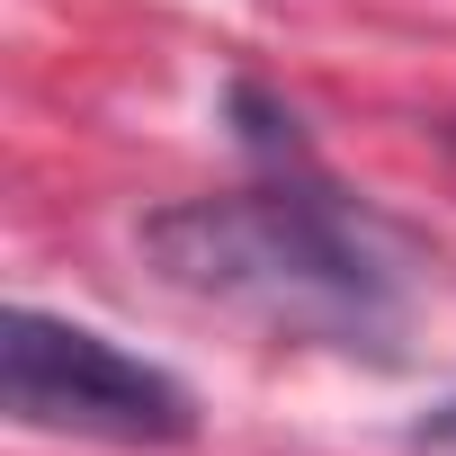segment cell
<instances>
[{"label":"cell","instance_id":"obj_1","mask_svg":"<svg viewBox=\"0 0 456 456\" xmlns=\"http://www.w3.org/2000/svg\"><path fill=\"white\" fill-rule=\"evenodd\" d=\"M143 260L161 287L260 322L278 340H322V349H394L403 331V251L394 233L340 197L305 152H278L260 188L224 197H179L143 224Z\"/></svg>","mask_w":456,"mask_h":456},{"label":"cell","instance_id":"obj_2","mask_svg":"<svg viewBox=\"0 0 456 456\" xmlns=\"http://www.w3.org/2000/svg\"><path fill=\"white\" fill-rule=\"evenodd\" d=\"M0 403H10L19 429H45V438H99V447L197 438V403L179 376L37 305H10V322H0Z\"/></svg>","mask_w":456,"mask_h":456},{"label":"cell","instance_id":"obj_3","mask_svg":"<svg viewBox=\"0 0 456 456\" xmlns=\"http://www.w3.org/2000/svg\"><path fill=\"white\" fill-rule=\"evenodd\" d=\"M403 456H456V403H438L429 420H411V438H403Z\"/></svg>","mask_w":456,"mask_h":456},{"label":"cell","instance_id":"obj_4","mask_svg":"<svg viewBox=\"0 0 456 456\" xmlns=\"http://www.w3.org/2000/svg\"><path fill=\"white\" fill-rule=\"evenodd\" d=\"M447 152H456V126H447Z\"/></svg>","mask_w":456,"mask_h":456}]
</instances>
